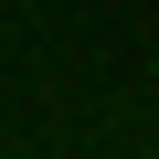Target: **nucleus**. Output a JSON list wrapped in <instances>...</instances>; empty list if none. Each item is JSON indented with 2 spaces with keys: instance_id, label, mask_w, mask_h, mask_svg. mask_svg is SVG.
Wrapping results in <instances>:
<instances>
[{
  "instance_id": "obj_1",
  "label": "nucleus",
  "mask_w": 159,
  "mask_h": 159,
  "mask_svg": "<svg viewBox=\"0 0 159 159\" xmlns=\"http://www.w3.org/2000/svg\"><path fill=\"white\" fill-rule=\"evenodd\" d=\"M148 74H159V53H148Z\"/></svg>"
}]
</instances>
